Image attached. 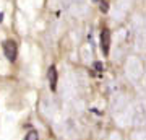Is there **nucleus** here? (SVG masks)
Returning a JSON list of instances; mask_svg holds the SVG:
<instances>
[{
	"label": "nucleus",
	"mask_w": 146,
	"mask_h": 140,
	"mask_svg": "<svg viewBox=\"0 0 146 140\" xmlns=\"http://www.w3.org/2000/svg\"><path fill=\"white\" fill-rule=\"evenodd\" d=\"M3 52H5V57L10 60V62H15L16 57H18V46L13 39H7L3 42Z\"/></svg>",
	"instance_id": "1"
},
{
	"label": "nucleus",
	"mask_w": 146,
	"mask_h": 140,
	"mask_svg": "<svg viewBox=\"0 0 146 140\" xmlns=\"http://www.w3.org/2000/svg\"><path fill=\"white\" fill-rule=\"evenodd\" d=\"M101 49L104 52V56L109 54V49H110V31L107 28H104L101 31Z\"/></svg>",
	"instance_id": "2"
},
{
	"label": "nucleus",
	"mask_w": 146,
	"mask_h": 140,
	"mask_svg": "<svg viewBox=\"0 0 146 140\" xmlns=\"http://www.w3.org/2000/svg\"><path fill=\"white\" fill-rule=\"evenodd\" d=\"M47 77H49V85H50V90H52V91H55V88H57V68H55V65H50Z\"/></svg>",
	"instance_id": "3"
},
{
	"label": "nucleus",
	"mask_w": 146,
	"mask_h": 140,
	"mask_svg": "<svg viewBox=\"0 0 146 140\" xmlns=\"http://www.w3.org/2000/svg\"><path fill=\"white\" fill-rule=\"evenodd\" d=\"M25 140H39V134H37V130H29V132L25 135Z\"/></svg>",
	"instance_id": "4"
},
{
	"label": "nucleus",
	"mask_w": 146,
	"mask_h": 140,
	"mask_svg": "<svg viewBox=\"0 0 146 140\" xmlns=\"http://www.w3.org/2000/svg\"><path fill=\"white\" fill-rule=\"evenodd\" d=\"M93 67H94V70H98V72H102V70H104V65H102V62H94Z\"/></svg>",
	"instance_id": "5"
},
{
	"label": "nucleus",
	"mask_w": 146,
	"mask_h": 140,
	"mask_svg": "<svg viewBox=\"0 0 146 140\" xmlns=\"http://www.w3.org/2000/svg\"><path fill=\"white\" fill-rule=\"evenodd\" d=\"M101 11H107V3H106V2H102V3H101Z\"/></svg>",
	"instance_id": "6"
},
{
	"label": "nucleus",
	"mask_w": 146,
	"mask_h": 140,
	"mask_svg": "<svg viewBox=\"0 0 146 140\" xmlns=\"http://www.w3.org/2000/svg\"><path fill=\"white\" fill-rule=\"evenodd\" d=\"M3 21V13H0V23Z\"/></svg>",
	"instance_id": "7"
}]
</instances>
